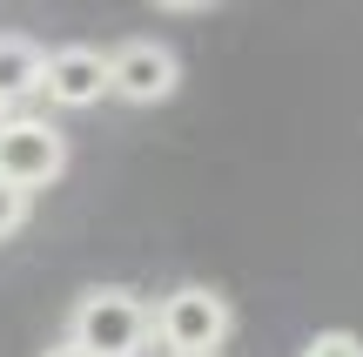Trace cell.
Segmentation results:
<instances>
[{
    "label": "cell",
    "instance_id": "cell-7",
    "mask_svg": "<svg viewBox=\"0 0 363 357\" xmlns=\"http://www.w3.org/2000/svg\"><path fill=\"white\" fill-rule=\"evenodd\" d=\"M27 216H34V196H21V189H7V182H0V243H7V236H21V229H27Z\"/></svg>",
    "mask_w": 363,
    "mask_h": 357
},
{
    "label": "cell",
    "instance_id": "cell-9",
    "mask_svg": "<svg viewBox=\"0 0 363 357\" xmlns=\"http://www.w3.org/2000/svg\"><path fill=\"white\" fill-rule=\"evenodd\" d=\"M40 357H81L74 344H48V351H40Z\"/></svg>",
    "mask_w": 363,
    "mask_h": 357
},
{
    "label": "cell",
    "instance_id": "cell-2",
    "mask_svg": "<svg viewBox=\"0 0 363 357\" xmlns=\"http://www.w3.org/2000/svg\"><path fill=\"white\" fill-rule=\"evenodd\" d=\"M148 324H155L162 357H222L235 331V304L208 283H175L148 304Z\"/></svg>",
    "mask_w": 363,
    "mask_h": 357
},
{
    "label": "cell",
    "instance_id": "cell-5",
    "mask_svg": "<svg viewBox=\"0 0 363 357\" xmlns=\"http://www.w3.org/2000/svg\"><path fill=\"white\" fill-rule=\"evenodd\" d=\"M40 94L54 108H94L108 101V48L94 40H67V48H48V75H40Z\"/></svg>",
    "mask_w": 363,
    "mask_h": 357
},
{
    "label": "cell",
    "instance_id": "cell-10",
    "mask_svg": "<svg viewBox=\"0 0 363 357\" xmlns=\"http://www.w3.org/2000/svg\"><path fill=\"white\" fill-rule=\"evenodd\" d=\"M0 121H7V108H0Z\"/></svg>",
    "mask_w": 363,
    "mask_h": 357
},
{
    "label": "cell",
    "instance_id": "cell-1",
    "mask_svg": "<svg viewBox=\"0 0 363 357\" xmlns=\"http://www.w3.org/2000/svg\"><path fill=\"white\" fill-rule=\"evenodd\" d=\"M61 344H74L81 357H148L155 324H148V297L128 283H94L67 304V331Z\"/></svg>",
    "mask_w": 363,
    "mask_h": 357
},
{
    "label": "cell",
    "instance_id": "cell-4",
    "mask_svg": "<svg viewBox=\"0 0 363 357\" xmlns=\"http://www.w3.org/2000/svg\"><path fill=\"white\" fill-rule=\"evenodd\" d=\"M182 88V61L169 40L155 34H128L121 48H108V94L128 108H155Z\"/></svg>",
    "mask_w": 363,
    "mask_h": 357
},
{
    "label": "cell",
    "instance_id": "cell-8",
    "mask_svg": "<svg viewBox=\"0 0 363 357\" xmlns=\"http://www.w3.org/2000/svg\"><path fill=\"white\" fill-rule=\"evenodd\" d=\"M303 357H363V337L357 331H316L303 344Z\"/></svg>",
    "mask_w": 363,
    "mask_h": 357
},
{
    "label": "cell",
    "instance_id": "cell-3",
    "mask_svg": "<svg viewBox=\"0 0 363 357\" xmlns=\"http://www.w3.org/2000/svg\"><path fill=\"white\" fill-rule=\"evenodd\" d=\"M61 175H67V135L48 115H7L0 121V182L7 189L40 196Z\"/></svg>",
    "mask_w": 363,
    "mask_h": 357
},
{
    "label": "cell",
    "instance_id": "cell-6",
    "mask_svg": "<svg viewBox=\"0 0 363 357\" xmlns=\"http://www.w3.org/2000/svg\"><path fill=\"white\" fill-rule=\"evenodd\" d=\"M40 75H48V48H40L34 34H7L0 27V108H21L40 94Z\"/></svg>",
    "mask_w": 363,
    "mask_h": 357
}]
</instances>
